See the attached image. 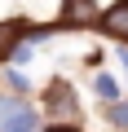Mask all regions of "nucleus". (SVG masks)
I'll return each instance as SVG.
<instances>
[{"label": "nucleus", "instance_id": "obj_1", "mask_svg": "<svg viewBox=\"0 0 128 132\" xmlns=\"http://www.w3.org/2000/svg\"><path fill=\"white\" fill-rule=\"evenodd\" d=\"M0 132H40V114L27 97H0Z\"/></svg>", "mask_w": 128, "mask_h": 132}, {"label": "nucleus", "instance_id": "obj_9", "mask_svg": "<svg viewBox=\"0 0 128 132\" xmlns=\"http://www.w3.org/2000/svg\"><path fill=\"white\" fill-rule=\"evenodd\" d=\"M53 132H75V128H53Z\"/></svg>", "mask_w": 128, "mask_h": 132}, {"label": "nucleus", "instance_id": "obj_2", "mask_svg": "<svg viewBox=\"0 0 128 132\" xmlns=\"http://www.w3.org/2000/svg\"><path fill=\"white\" fill-rule=\"evenodd\" d=\"M102 31L128 44V0H119V5H110V9L102 13Z\"/></svg>", "mask_w": 128, "mask_h": 132}, {"label": "nucleus", "instance_id": "obj_3", "mask_svg": "<svg viewBox=\"0 0 128 132\" xmlns=\"http://www.w3.org/2000/svg\"><path fill=\"white\" fill-rule=\"evenodd\" d=\"M93 18V0H66L62 5V27H75V22H88Z\"/></svg>", "mask_w": 128, "mask_h": 132}, {"label": "nucleus", "instance_id": "obj_6", "mask_svg": "<svg viewBox=\"0 0 128 132\" xmlns=\"http://www.w3.org/2000/svg\"><path fill=\"white\" fill-rule=\"evenodd\" d=\"M97 97H106V101H115V97H119V84H115L110 75H97Z\"/></svg>", "mask_w": 128, "mask_h": 132}, {"label": "nucleus", "instance_id": "obj_7", "mask_svg": "<svg viewBox=\"0 0 128 132\" xmlns=\"http://www.w3.org/2000/svg\"><path fill=\"white\" fill-rule=\"evenodd\" d=\"M110 119H115L119 128H128V106H110Z\"/></svg>", "mask_w": 128, "mask_h": 132}, {"label": "nucleus", "instance_id": "obj_8", "mask_svg": "<svg viewBox=\"0 0 128 132\" xmlns=\"http://www.w3.org/2000/svg\"><path fill=\"white\" fill-rule=\"evenodd\" d=\"M124 75H128V53H124Z\"/></svg>", "mask_w": 128, "mask_h": 132}, {"label": "nucleus", "instance_id": "obj_4", "mask_svg": "<svg viewBox=\"0 0 128 132\" xmlns=\"http://www.w3.org/2000/svg\"><path fill=\"white\" fill-rule=\"evenodd\" d=\"M49 106H57V110H66V114L75 110V101H71V93H66V84H53V88H49Z\"/></svg>", "mask_w": 128, "mask_h": 132}, {"label": "nucleus", "instance_id": "obj_5", "mask_svg": "<svg viewBox=\"0 0 128 132\" xmlns=\"http://www.w3.org/2000/svg\"><path fill=\"white\" fill-rule=\"evenodd\" d=\"M13 44H18V27L13 22H0V57H9Z\"/></svg>", "mask_w": 128, "mask_h": 132}]
</instances>
